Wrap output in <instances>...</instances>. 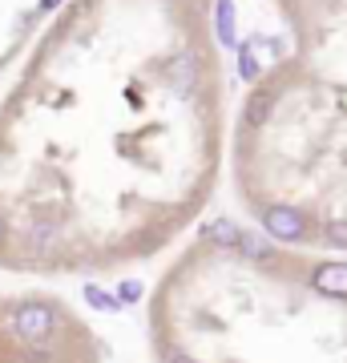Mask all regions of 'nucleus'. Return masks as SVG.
Segmentation results:
<instances>
[{
  "label": "nucleus",
  "instance_id": "obj_1",
  "mask_svg": "<svg viewBox=\"0 0 347 363\" xmlns=\"http://www.w3.org/2000/svg\"><path fill=\"white\" fill-rule=\"evenodd\" d=\"M13 323H16V331L25 339H45L53 331V311L45 307V303H21L16 307V315H13Z\"/></svg>",
  "mask_w": 347,
  "mask_h": 363
},
{
  "label": "nucleus",
  "instance_id": "obj_2",
  "mask_svg": "<svg viewBox=\"0 0 347 363\" xmlns=\"http://www.w3.org/2000/svg\"><path fill=\"white\" fill-rule=\"evenodd\" d=\"M263 226H267L275 238H283V242L303 238V218H299L295 210H287V206H270L267 214H263Z\"/></svg>",
  "mask_w": 347,
  "mask_h": 363
},
{
  "label": "nucleus",
  "instance_id": "obj_3",
  "mask_svg": "<svg viewBox=\"0 0 347 363\" xmlns=\"http://www.w3.org/2000/svg\"><path fill=\"white\" fill-rule=\"evenodd\" d=\"M311 283L323 295H347V267L343 262H323V267H315Z\"/></svg>",
  "mask_w": 347,
  "mask_h": 363
},
{
  "label": "nucleus",
  "instance_id": "obj_4",
  "mask_svg": "<svg viewBox=\"0 0 347 363\" xmlns=\"http://www.w3.org/2000/svg\"><path fill=\"white\" fill-rule=\"evenodd\" d=\"M198 57H190V52H186V57H178V61H174V69H170V85H174V89L178 93H190L194 85H198Z\"/></svg>",
  "mask_w": 347,
  "mask_h": 363
},
{
  "label": "nucleus",
  "instance_id": "obj_5",
  "mask_svg": "<svg viewBox=\"0 0 347 363\" xmlns=\"http://www.w3.org/2000/svg\"><path fill=\"white\" fill-rule=\"evenodd\" d=\"M238 226H231V222H214V226H206V238H214L219 247H238Z\"/></svg>",
  "mask_w": 347,
  "mask_h": 363
},
{
  "label": "nucleus",
  "instance_id": "obj_6",
  "mask_svg": "<svg viewBox=\"0 0 347 363\" xmlns=\"http://www.w3.org/2000/svg\"><path fill=\"white\" fill-rule=\"evenodd\" d=\"M238 250H246L250 259H270V247L263 238H255V234H238Z\"/></svg>",
  "mask_w": 347,
  "mask_h": 363
},
{
  "label": "nucleus",
  "instance_id": "obj_7",
  "mask_svg": "<svg viewBox=\"0 0 347 363\" xmlns=\"http://www.w3.org/2000/svg\"><path fill=\"white\" fill-rule=\"evenodd\" d=\"M85 298H89L97 311H114V307H117V298H114V295H105L101 286H89V291H85Z\"/></svg>",
  "mask_w": 347,
  "mask_h": 363
},
{
  "label": "nucleus",
  "instance_id": "obj_8",
  "mask_svg": "<svg viewBox=\"0 0 347 363\" xmlns=\"http://www.w3.org/2000/svg\"><path fill=\"white\" fill-rule=\"evenodd\" d=\"M142 298V286L138 283H121V303H138Z\"/></svg>",
  "mask_w": 347,
  "mask_h": 363
},
{
  "label": "nucleus",
  "instance_id": "obj_9",
  "mask_svg": "<svg viewBox=\"0 0 347 363\" xmlns=\"http://www.w3.org/2000/svg\"><path fill=\"white\" fill-rule=\"evenodd\" d=\"M327 238H331L335 247H347V226H331V230H327Z\"/></svg>",
  "mask_w": 347,
  "mask_h": 363
},
{
  "label": "nucleus",
  "instance_id": "obj_10",
  "mask_svg": "<svg viewBox=\"0 0 347 363\" xmlns=\"http://www.w3.org/2000/svg\"><path fill=\"white\" fill-rule=\"evenodd\" d=\"M219 21H222V37L231 40V4H222L219 9Z\"/></svg>",
  "mask_w": 347,
  "mask_h": 363
},
{
  "label": "nucleus",
  "instance_id": "obj_11",
  "mask_svg": "<svg viewBox=\"0 0 347 363\" xmlns=\"http://www.w3.org/2000/svg\"><path fill=\"white\" fill-rule=\"evenodd\" d=\"M170 363H194L190 355H170Z\"/></svg>",
  "mask_w": 347,
  "mask_h": 363
},
{
  "label": "nucleus",
  "instance_id": "obj_12",
  "mask_svg": "<svg viewBox=\"0 0 347 363\" xmlns=\"http://www.w3.org/2000/svg\"><path fill=\"white\" fill-rule=\"evenodd\" d=\"M0 238H4V222H0Z\"/></svg>",
  "mask_w": 347,
  "mask_h": 363
}]
</instances>
